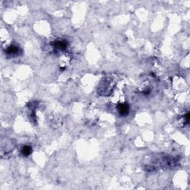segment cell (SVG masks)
Segmentation results:
<instances>
[{"instance_id": "2", "label": "cell", "mask_w": 190, "mask_h": 190, "mask_svg": "<svg viewBox=\"0 0 190 190\" xmlns=\"http://www.w3.org/2000/svg\"><path fill=\"white\" fill-rule=\"evenodd\" d=\"M20 51H21L20 48H19L18 46L11 45L8 48V49H7V54L10 55V56H16L20 53Z\"/></svg>"}, {"instance_id": "1", "label": "cell", "mask_w": 190, "mask_h": 190, "mask_svg": "<svg viewBox=\"0 0 190 190\" xmlns=\"http://www.w3.org/2000/svg\"><path fill=\"white\" fill-rule=\"evenodd\" d=\"M118 110L121 116H127L129 113V106L126 103H120L118 106Z\"/></svg>"}, {"instance_id": "3", "label": "cell", "mask_w": 190, "mask_h": 190, "mask_svg": "<svg viewBox=\"0 0 190 190\" xmlns=\"http://www.w3.org/2000/svg\"><path fill=\"white\" fill-rule=\"evenodd\" d=\"M54 46L58 50L65 51L66 50L67 47H68V42L65 40H58L55 42Z\"/></svg>"}, {"instance_id": "4", "label": "cell", "mask_w": 190, "mask_h": 190, "mask_svg": "<svg viewBox=\"0 0 190 190\" xmlns=\"http://www.w3.org/2000/svg\"><path fill=\"white\" fill-rule=\"evenodd\" d=\"M21 153L23 156L25 157H27L29 156L30 154L32 153V148L30 145H24L22 148V151H21Z\"/></svg>"}]
</instances>
